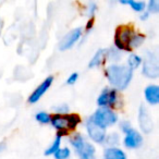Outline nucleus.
<instances>
[{
  "label": "nucleus",
  "instance_id": "1",
  "mask_svg": "<svg viewBox=\"0 0 159 159\" xmlns=\"http://www.w3.org/2000/svg\"><path fill=\"white\" fill-rule=\"evenodd\" d=\"M105 75L112 89L124 91L133 80V71L124 64L112 63L105 69Z\"/></svg>",
  "mask_w": 159,
  "mask_h": 159
},
{
  "label": "nucleus",
  "instance_id": "2",
  "mask_svg": "<svg viewBox=\"0 0 159 159\" xmlns=\"http://www.w3.org/2000/svg\"><path fill=\"white\" fill-rule=\"evenodd\" d=\"M81 123V118L75 113L68 115H52L50 124L53 129L58 131V134L64 136L70 132L74 131L77 125Z\"/></svg>",
  "mask_w": 159,
  "mask_h": 159
},
{
  "label": "nucleus",
  "instance_id": "3",
  "mask_svg": "<svg viewBox=\"0 0 159 159\" xmlns=\"http://www.w3.org/2000/svg\"><path fill=\"white\" fill-rule=\"evenodd\" d=\"M70 144L74 148L79 159H96V148L82 133H74L70 137Z\"/></svg>",
  "mask_w": 159,
  "mask_h": 159
},
{
  "label": "nucleus",
  "instance_id": "4",
  "mask_svg": "<svg viewBox=\"0 0 159 159\" xmlns=\"http://www.w3.org/2000/svg\"><path fill=\"white\" fill-rule=\"evenodd\" d=\"M89 118L96 125L104 130L115 125L119 120L117 112L113 109L109 108H98Z\"/></svg>",
  "mask_w": 159,
  "mask_h": 159
},
{
  "label": "nucleus",
  "instance_id": "5",
  "mask_svg": "<svg viewBox=\"0 0 159 159\" xmlns=\"http://www.w3.org/2000/svg\"><path fill=\"white\" fill-rule=\"evenodd\" d=\"M142 72L148 79L155 80L159 76L158 56L152 50H145L142 58Z\"/></svg>",
  "mask_w": 159,
  "mask_h": 159
},
{
  "label": "nucleus",
  "instance_id": "6",
  "mask_svg": "<svg viewBox=\"0 0 159 159\" xmlns=\"http://www.w3.org/2000/svg\"><path fill=\"white\" fill-rule=\"evenodd\" d=\"M135 33L136 32L134 31V29L129 25L119 26L115 34V47L120 51H130L129 44Z\"/></svg>",
  "mask_w": 159,
  "mask_h": 159
},
{
  "label": "nucleus",
  "instance_id": "7",
  "mask_svg": "<svg viewBox=\"0 0 159 159\" xmlns=\"http://www.w3.org/2000/svg\"><path fill=\"white\" fill-rule=\"evenodd\" d=\"M96 102L99 108H116L119 102V92L112 87H105Z\"/></svg>",
  "mask_w": 159,
  "mask_h": 159
},
{
  "label": "nucleus",
  "instance_id": "8",
  "mask_svg": "<svg viewBox=\"0 0 159 159\" xmlns=\"http://www.w3.org/2000/svg\"><path fill=\"white\" fill-rule=\"evenodd\" d=\"M137 121L139 126L144 134H149L154 130V120L148 111L147 107L142 104L139 108V115H137Z\"/></svg>",
  "mask_w": 159,
  "mask_h": 159
},
{
  "label": "nucleus",
  "instance_id": "9",
  "mask_svg": "<svg viewBox=\"0 0 159 159\" xmlns=\"http://www.w3.org/2000/svg\"><path fill=\"white\" fill-rule=\"evenodd\" d=\"M83 36V29L82 27H75V29L69 31L63 37L61 38L59 43V49L61 51L69 50L71 49Z\"/></svg>",
  "mask_w": 159,
  "mask_h": 159
},
{
  "label": "nucleus",
  "instance_id": "10",
  "mask_svg": "<svg viewBox=\"0 0 159 159\" xmlns=\"http://www.w3.org/2000/svg\"><path fill=\"white\" fill-rule=\"evenodd\" d=\"M85 129H86L87 135H89V139L92 142H94L96 144H104L105 139H106V135H107L106 130L96 125L91 120V118L87 119L86 123H85Z\"/></svg>",
  "mask_w": 159,
  "mask_h": 159
},
{
  "label": "nucleus",
  "instance_id": "11",
  "mask_svg": "<svg viewBox=\"0 0 159 159\" xmlns=\"http://www.w3.org/2000/svg\"><path fill=\"white\" fill-rule=\"evenodd\" d=\"M52 83H53V76L52 75L47 76L46 79H45L44 81H43V82L40 83V84L38 85L35 89H34L33 93L30 95V97H29L30 104H36L37 102H39L40 98H42L43 96L47 93V91L50 89V86L52 85Z\"/></svg>",
  "mask_w": 159,
  "mask_h": 159
},
{
  "label": "nucleus",
  "instance_id": "12",
  "mask_svg": "<svg viewBox=\"0 0 159 159\" xmlns=\"http://www.w3.org/2000/svg\"><path fill=\"white\" fill-rule=\"evenodd\" d=\"M143 144V135L137 130L132 129L125 134L123 139V145L129 149H136Z\"/></svg>",
  "mask_w": 159,
  "mask_h": 159
},
{
  "label": "nucleus",
  "instance_id": "13",
  "mask_svg": "<svg viewBox=\"0 0 159 159\" xmlns=\"http://www.w3.org/2000/svg\"><path fill=\"white\" fill-rule=\"evenodd\" d=\"M144 97L148 105L156 106L159 102V87L156 84L147 85L144 91Z\"/></svg>",
  "mask_w": 159,
  "mask_h": 159
},
{
  "label": "nucleus",
  "instance_id": "14",
  "mask_svg": "<svg viewBox=\"0 0 159 159\" xmlns=\"http://www.w3.org/2000/svg\"><path fill=\"white\" fill-rule=\"evenodd\" d=\"M104 159H126V154L119 147H107L104 150Z\"/></svg>",
  "mask_w": 159,
  "mask_h": 159
},
{
  "label": "nucleus",
  "instance_id": "15",
  "mask_svg": "<svg viewBox=\"0 0 159 159\" xmlns=\"http://www.w3.org/2000/svg\"><path fill=\"white\" fill-rule=\"evenodd\" d=\"M105 62H106V49H98L89 61V66L91 69L98 68V66H102Z\"/></svg>",
  "mask_w": 159,
  "mask_h": 159
},
{
  "label": "nucleus",
  "instance_id": "16",
  "mask_svg": "<svg viewBox=\"0 0 159 159\" xmlns=\"http://www.w3.org/2000/svg\"><path fill=\"white\" fill-rule=\"evenodd\" d=\"M121 58H122L121 51L118 50L115 46H111L108 49H106V61H109L110 64L118 63L121 60Z\"/></svg>",
  "mask_w": 159,
  "mask_h": 159
},
{
  "label": "nucleus",
  "instance_id": "17",
  "mask_svg": "<svg viewBox=\"0 0 159 159\" xmlns=\"http://www.w3.org/2000/svg\"><path fill=\"white\" fill-rule=\"evenodd\" d=\"M121 5L129 6L133 11L142 13L146 10V2L145 1H136V0H121Z\"/></svg>",
  "mask_w": 159,
  "mask_h": 159
},
{
  "label": "nucleus",
  "instance_id": "18",
  "mask_svg": "<svg viewBox=\"0 0 159 159\" xmlns=\"http://www.w3.org/2000/svg\"><path fill=\"white\" fill-rule=\"evenodd\" d=\"M142 66V57L141 56H139L137 53H130L128 57V64H126V66H128L129 69H131L132 71L136 70V69H139V66Z\"/></svg>",
  "mask_w": 159,
  "mask_h": 159
},
{
  "label": "nucleus",
  "instance_id": "19",
  "mask_svg": "<svg viewBox=\"0 0 159 159\" xmlns=\"http://www.w3.org/2000/svg\"><path fill=\"white\" fill-rule=\"evenodd\" d=\"M61 142H62V136L57 134V136L55 137L52 143H51L50 145H49V147L45 150V155H46V156H53V155L56 154V152H57L59 148H61L60 147V146H61Z\"/></svg>",
  "mask_w": 159,
  "mask_h": 159
},
{
  "label": "nucleus",
  "instance_id": "20",
  "mask_svg": "<svg viewBox=\"0 0 159 159\" xmlns=\"http://www.w3.org/2000/svg\"><path fill=\"white\" fill-rule=\"evenodd\" d=\"M146 37L144 34H141V33H135L133 35L132 39H131L130 44H129V48H130V51H132L133 49H136L139 47H141L142 45L144 44L145 42Z\"/></svg>",
  "mask_w": 159,
  "mask_h": 159
},
{
  "label": "nucleus",
  "instance_id": "21",
  "mask_svg": "<svg viewBox=\"0 0 159 159\" xmlns=\"http://www.w3.org/2000/svg\"><path fill=\"white\" fill-rule=\"evenodd\" d=\"M120 143V135L117 132H111L106 135L104 144H106L108 147H118Z\"/></svg>",
  "mask_w": 159,
  "mask_h": 159
},
{
  "label": "nucleus",
  "instance_id": "22",
  "mask_svg": "<svg viewBox=\"0 0 159 159\" xmlns=\"http://www.w3.org/2000/svg\"><path fill=\"white\" fill-rule=\"evenodd\" d=\"M35 120L40 124H49L51 120V115L46 111H38L35 115Z\"/></svg>",
  "mask_w": 159,
  "mask_h": 159
},
{
  "label": "nucleus",
  "instance_id": "23",
  "mask_svg": "<svg viewBox=\"0 0 159 159\" xmlns=\"http://www.w3.org/2000/svg\"><path fill=\"white\" fill-rule=\"evenodd\" d=\"M55 159H69L71 157V149L69 147L59 148L53 155Z\"/></svg>",
  "mask_w": 159,
  "mask_h": 159
},
{
  "label": "nucleus",
  "instance_id": "24",
  "mask_svg": "<svg viewBox=\"0 0 159 159\" xmlns=\"http://www.w3.org/2000/svg\"><path fill=\"white\" fill-rule=\"evenodd\" d=\"M97 9H98V7L95 2H89L86 5V7H85V14H86V16L89 20L94 19V16H95L96 12H97Z\"/></svg>",
  "mask_w": 159,
  "mask_h": 159
},
{
  "label": "nucleus",
  "instance_id": "25",
  "mask_svg": "<svg viewBox=\"0 0 159 159\" xmlns=\"http://www.w3.org/2000/svg\"><path fill=\"white\" fill-rule=\"evenodd\" d=\"M146 11L149 14L159 12V1L158 0H149L146 2Z\"/></svg>",
  "mask_w": 159,
  "mask_h": 159
},
{
  "label": "nucleus",
  "instance_id": "26",
  "mask_svg": "<svg viewBox=\"0 0 159 159\" xmlns=\"http://www.w3.org/2000/svg\"><path fill=\"white\" fill-rule=\"evenodd\" d=\"M52 110L56 112L55 115H68L69 111H70V107L66 104H60L53 107Z\"/></svg>",
  "mask_w": 159,
  "mask_h": 159
},
{
  "label": "nucleus",
  "instance_id": "27",
  "mask_svg": "<svg viewBox=\"0 0 159 159\" xmlns=\"http://www.w3.org/2000/svg\"><path fill=\"white\" fill-rule=\"evenodd\" d=\"M119 128H120V130H121V132L124 133V134H126V133H128L129 131H131L133 129L132 125H131V123L129 121H122V122H120Z\"/></svg>",
  "mask_w": 159,
  "mask_h": 159
},
{
  "label": "nucleus",
  "instance_id": "28",
  "mask_svg": "<svg viewBox=\"0 0 159 159\" xmlns=\"http://www.w3.org/2000/svg\"><path fill=\"white\" fill-rule=\"evenodd\" d=\"M77 80H79V74H77L76 72H73V73H71L68 76V79H66V84L74 85L75 83L77 82Z\"/></svg>",
  "mask_w": 159,
  "mask_h": 159
},
{
  "label": "nucleus",
  "instance_id": "29",
  "mask_svg": "<svg viewBox=\"0 0 159 159\" xmlns=\"http://www.w3.org/2000/svg\"><path fill=\"white\" fill-rule=\"evenodd\" d=\"M149 16H150V14L145 10V11L142 12V13L139 14V20H141V21H147Z\"/></svg>",
  "mask_w": 159,
  "mask_h": 159
},
{
  "label": "nucleus",
  "instance_id": "30",
  "mask_svg": "<svg viewBox=\"0 0 159 159\" xmlns=\"http://www.w3.org/2000/svg\"><path fill=\"white\" fill-rule=\"evenodd\" d=\"M6 148V144L5 143H0V152H2Z\"/></svg>",
  "mask_w": 159,
  "mask_h": 159
}]
</instances>
